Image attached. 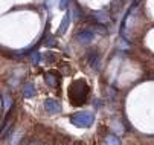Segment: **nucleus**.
<instances>
[{"label": "nucleus", "instance_id": "obj_2", "mask_svg": "<svg viewBox=\"0 0 154 145\" xmlns=\"http://www.w3.org/2000/svg\"><path fill=\"white\" fill-rule=\"evenodd\" d=\"M72 122L78 127H89L93 122V115L92 113H76L72 116Z\"/></svg>", "mask_w": 154, "mask_h": 145}, {"label": "nucleus", "instance_id": "obj_6", "mask_svg": "<svg viewBox=\"0 0 154 145\" xmlns=\"http://www.w3.org/2000/svg\"><path fill=\"white\" fill-rule=\"evenodd\" d=\"M69 23H70V15L66 14V15H64V20H63V23H61V26H60V32H61V34L66 31V26H67Z\"/></svg>", "mask_w": 154, "mask_h": 145}, {"label": "nucleus", "instance_id": "obj_3", "mask_svg": "<svg viewBox=\"0 0 154 145\" xmlns=\"http://www.w3.org/2000/svg\"><path fill=\"white\" fill-rule=\"evenodd\" d=\"M45 79H46V82L51 87H57L60 84V73L55 72V70H49V72H46Z\"/></svg>", "mask_w": 154, "mask_h": 145}, {"label": "nucleus", "instance_id": "obj_7", "mask_svg": "<svg viewBox=\"0 0 154 145\" xmlns=\"http://www.w3.org/2000/svg\"><path fill=\"white\" fill-rule=\"evenodd\" d=\"M34 93H35L34 92V86L32 84H26L25 86V96L26 98H31V96H34Z\"/></svg>", "mask_w": 154, "mask_h": 145}, {"label": "nucleus", "instance_id": "obj_1", "mask_svg": "<svg viewBox=\"0 0 154 145\" xmlns=\"http://www.w3.org/2000/svg\"><path fill=\"white\" fill-rule=\"evenodd\" d=\"M87 96H89V86L85 84V81H82V79L73 81L69 89V99L72 101V104L82 106L87 101Z\"/></svg>", "mask_w": 154, "mask_h": 145}, {"label": "nucleus", "instance_id": "obj_4", "mask_svg": "<svg viewBox=\"0 0 154 145\" xmlns=\"http://www.w3.org/2000/svg\"><path fill=\"white\" fill-rule=\"evenodd\" d=\"M45 107L49 113H58L61 112V106H60V102L57 99H46L45 101Z\"/></svg>", "mask_w": 154, "mask_h": 145}, {"label": "nucleus", "instance_id": "obj_5", "mask_svg": "<svg viewBox=\"0 0 154 145\" xmlns=\"http://www.w3.org/2000/svg\"><path fill=\"white\" fill-rule=\"evenodd\" d=\"M92 38H93V34H92V32H82V34L79 35V40L82 41V43H89Z\"/></svg>", "mask_w": 154, "mask_h": 145}, {"label": "nucleus", "instance_id": "obj_8", "mask_svg": "<svg viewBox=\"0 0 154 145\" xmlns=\"http://www.w3.org/2000/svg\"><path fill=\"white\" fill-rule=\"evenodd\" d=\"M66 3H67V0H61V8H66V6H67Z\"/></svg>", "mask_w": 154, "mask_h": 145}]
</instances>
